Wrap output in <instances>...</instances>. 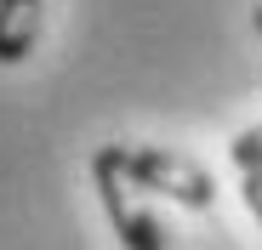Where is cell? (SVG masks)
<instances>
[{
	"label": "cell",
	"mask_w": 262,
	"mask_h": 250,
	"mask_svg": "<svg viewBox=\"0 0 262 250\" xmlns=\"http://www.w3.org/2000/svg\"><path fill=\"white\" fill-rule=\"evenodd\" d=\"M40 40V0H0V63H23Z\"/></svg>",
	"instance_id": "3957f363"
},
{
	"label": "cell",
	"mask_w": 262,
	"mask_h": 250,
	"mask_svg": "<svg viewBox=\"0 0 262 250\" xmlns=\"http://www.w3.org/2000/svg\"><path fill=\"white\" fill-rule=\"evenodd\" d=\"M239 193H245V211L262 222V171H245V182H239Z\"/></svg>",
	"instance_id": "5b68a950"
},
{
	"label": "cell",
	"mask_w": 262,
	"mask_h": 250,
	"mask_svg": "<svg viewBox=\"0 0 262 250\" xmlns=\"http://www.w3.org/2000/svg\"><path fill=\"white\" fill-rule=\"evenodd\" d=\"M92 182H97V199H103V211H108V228L120 233L125 250H165V228L143 205V188H137V177L125 171L120 142H108V148L92 154Z\"/></svg>",
	"instance_id": "6da1fadb"
},
{
	"label": "cell",
	"mask_w": 262,
	"mask_h": 250,
	"mask_svg": "<svg viewBox=\"0 0 262 250\" xmlns=\"http://www.w3.org/2000/svg\"><path fill=\"white\" fill-rule=\"evenodd\" d=\"M125 171L137 177L143 193H165L177 199L183 211H211L216 205V182L200 171L188 154H171V148H148V142H120Z\"/></svg>",
	"instance_id": "7a4b0ae2"
},
{
	"label": "cell",
	"mask_w": 262,
	"mask_h": 250,
	"mask_svg": "<svg viewBox=\"0 0 262 250\" xmlns=\"http://www.w3.org/2000/svg\"><path fill=\"white\" fill-rule=\"evenodd\" d=\"M256 34H262V6H256Z\"/></svg>",
	"instance_id": "8992f818"
},
{
	"label": "cell",
	"mask_w": 262,
	"mask_h": 250,
	"mask_svg": "<svg viewBox=\"0 0 262 250\" xmlns=\"http://www.w3.org/2000/svg\"><path fill=\"white\" fill-rule=\"evenodd\" d=\"M228 154H234V165H239V177H245V171H262V125H245V131L228 142Z\"/></svg>",
	"instance_id": "277c9868"
}]
</instances>
